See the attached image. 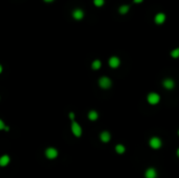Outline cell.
I'll return each instance as SVG.
<instances>
[{
	"mask_svg": "<svg viewBox=\"0 0 179 178\" xmlns=\"http://www.w3.org/2000/svg\"><path fill=\"white\" fill-rule=\"evenodd\" d=\"M149 146L150 148L153 150H159L162 147V141L161 138L158 136H152L149 139Z\"/></svg>",
	"mask_w": 179,
	"mask_h": 178,
	"instance_id": "obj_1",
	"label": "cell"
},
{
	"mask_svg": "<svg viewBox=\"0 0 179 178\" xmlns=\"http://www.w3.org/2000/svg\"><path fill=\"white\" fill-rule=\"evenodd\" d=\"M59 156V151L55 148V147H48L45 150V157L49 159V160H54Z\"/></svg>",
	"mask_w": 179,
	"mask_h": 178,
	"instance_id": "obj_2",
	"label": "cell"
},
{
	"mask_svg": "<svg viewBox=\"0 0 179 178\" xmlns=\"http://www.w3.org/2000/svg\"><path fill=\"white\" fill-rule=\"evenodd\" d=\"M71 132H72V134L75 136V137H81V135H82V133H83L82 127L80 126L79 123H77V122H75V120H72Z\"/></svg>",
	"mask_w": 179,
	"mask_h": 178,
	"instance_id": "obj_3",
	"label": "cell"
},
{
	"mask_svg": "<svg viewBox=\"0 0 179 178\" xmlns=\"http://www.w3.org/2000/svg\"><path fill=\"white\" fill-rule=\"evenodd\" d=\"M148 103L151 104V105H156V104L159 103V101H160V96H159L158 93L156 92H151L148 94Z\"/></svg>",
	"mask_w": 179,
	"mask_h": 178,
	"instance_id": "obj_4",
	"label": "cell"
},
{
	"mask_svg": "<svg viewBox=\"0 0 179 178\" xmlns=\"http://www.w3.org/2000/svg\"><path fill=\"white\" fill-rule=\"evenodd\" d=\"M158 177V172L155 168L150 167L144 171V178H157Z\"/></svg>",
	"mask_w": 179,
	"mask_h": 178,
	"instance_id": "obj_5",
	"label": "cell"
},
{
	"mask_svg": "<svg viewBox=\"0 0 179 178\" xmlns=\"http://www.w3.org/2000/svg\"><path fill=\"white\" fill-rule=\"evenodd\" d=\"M99 86H101L102 88H104V89H107V88L111 87L112 82H111V80L108 78V77H102V78L99 80Z\"/></svg>",
	"mask_w": 179,
	"mask_h": 178,
	"instance_id": "obj_6",
	"label": "cell"
},
{
	"mask_svg": "<svg viewBox=\"0 0 179 178\" xmlns=\"http://www.w3.org/2000/svg\"><path fill=\"white\" fill-rule=\"evenodd\" d=\"M99 139L104 144L109 143L111 141V134H110L109 131H103V132H101V134H99Z\"/></svg>",
	"mask_w": 179,
	"mask_h": 178,
	"instance_id": "obj_7",
	"label": "cell"
},
{
	"mask_svg": "<svg viewBox=\"0 0 179 178\" xmlns=\"http://www.w3.org/2000/svg\"><path fill=\"white\" fill-rule=\"evenodd\" d=\"M11 163V156L8 155V154H4L0 157V167H2V168H5V167H8Z\"/></svg>",
	"mask_w": 179,
	"mask_h": 178,
	"instance_id": "obj_8",
	"label": "cell"
},
{
	"mask_svg": "<svg viewBox=\"0 0 179 178\" xmlns=\"http://www.w3.org/2000/svg\"><path fill=\"white\" fill-rule=\"evenodd\" d=\"M72 16H73V18H75V20H81V19H83V17H84V12H83L81 8H75V10L72 12Z\"/></svg>",
	"mask_w": 179,
	"mask_h": 178,
	"instance_id": "obj_9",
	"label": "cell"
},
{
	"mask_svg": "<svg viewBox=\"0 0 179 178\" xmlns=\"http://www.w3.org/2000/svg\"><path fill=\"white\" fill-rule=\"evenodd\" d=\"M119 64H121V61H119V59L117 58V57H111V58L109 59V65H110V67L117 68L119 66Z\"/></svg>",
	"mask_w": 179,
	"mask_h": 178,
	"instance_id": "obj_10",
	"label": "cell"
},
{
	"mask_svg": "<svg viewBox=\"0 0 179 178\" xmlns=\"http://www.w3.org/2000/svg\"><path fill=\"white\" fill-rule=\"evenodd\" d=\"M174 86H175V83L172 79H166V80L163 81V87L166 88V89H173Z\"/></svg>",
	"mask_w": 179,
	"mask_h": 178,
	"instance_id": "obj_11",
	"label": "cell"
},
{
	"mask_svg": "<svg viewBox=\"0 0 179 178\" xmlns=\"http://www.w3.org/2000/svg\"><path fill=\"white\" fill-rule=\"evenodd\" d=\"M166 21V15L163 13H158L156 16H155V22L157 24H162V23Z\"/></svg>",
	"mask_w": 179,
	"mask_h": 178,
	"instance_id": "obj_12",
	"label": "cell"
},
{
	"mask_svg": "<svg viewBox=\"0 0 179 178\" xmlns=\"http://www.w3.org/2000/svg\"><path fill=\"white\" fill-rule=\"evenodd\" d=\"M115 152L117 154H124L126 152V147H125L123 144H117L115 146Z\"/></svg>",
	"mask_w": 179,
	"mask_h": 178,
	"instance_id": "obj_13",
	"label": "cell"
},
{
	"mask_svg": "<svg viewBox=\"0 0 179 178\" xmlns=\"http://www.w3.org/2000/svg\"><path fill=\"white\" fill-rule=\"evenodd\" d=\"M88 118H89L90 120H92V122H94V120H97V118H99V113H97L95 110L89 111V113H88Z\"/></svg>",
	"mask_w": 179,
	"mask_h": 178,
	"instance_id": "obj_14",
	"label": "cell"
},
{
	"mask_svg": "<svg viewBox=\"0 0 179 178\" xmlns=\"http://www.w3.org/2000/svg\"><path fill=\"white\" fill-rule=\"evenodd\" d=\"M101 66H102V63H101V61L99 60H94L93 62H92V69H94V70H97V69H99L101 68Z\"/></svg>",
	"mask_w": 179,
	"mask_h": 178,
	"instance_id": "obj_15",
	"label": "cell"
},
{
	"mask_svg": "<svg viewBox=\"0 0 179 178\" xmlns=\"http://www.w3.org/2000/svg\"><path fill=\"white\" fill-rule=\"evenodd\" d=\"M129 8H130L129 5H122V6L119 8L118 12L121 13V14H126V13L129 12Z\"/></svg>",
	"mask_w": 179,
	"mask_h": 178,
	"instance_id": "obj_16",
	"label": "cell"
},
{
	"mask_svg": "<svg viewBox=\"0 0 179 178\" xmlns=\"http://www.w3.org/2000/svg\"><path fill=\"white\" fill-rule=\"evenodd\" d=\"M171 56L173 57V58H178L179 57V47L178 48H175V49H173L171 51Z\"/></svg>",
	"mask_w": 179,
	"mask_h": 178,
	"instance_id": "obj_17",
	"label": "cell"
},
{
	"mask_svg": "<svg viewBox=\"0 0 179 178\" xmlns=\"http://www.w3.org/2000/svg\"><path fill=\"white\" fill-rule=\"evenodd\" d=\"M93 3L95 6H102L105 3V0H93Z\"/></svg>",
	"mask_w": 179,
	"mask_h": 178,
	"instance_id": "obj_18",
	"label": "cell"
},
{
	"mask_svg": "<svg viewBox=\"0 0 179 178\" xmlns=\"http://www.w3.org/2000/svg\"><path fill=\"white\" fill-rule=\"evenodd\" d=\"M0 129H1V130H5V131L10 130V128H8V127H6V126L4 125V123H3L2 120H0Z\"/></svg>",
	"mask_w": 179,
	"mask_h": 178,
	"instance_id": "obj_19",
	"label": "cell"
},
{
	"mask_svg": "<svg viewBox=\"0 0 179 178\" xmlns=\"http://www.w3.org/2000/svg\"><path fill=\"white\" fill-rule=\"evenodd\" d=\"M69 117L71 118L72 120H75V113H73V112H70V113H69Z\"/></svg>",
	"mask_w": 179,
	"mask_h": 178,
	"instance_id": "obj_20",
	"label": "cell"
},
{
	"mask_svg": "<svg viewBox=\"0 0 179 178\" xmlns=\"http://www.w3.org/2000/svg\"><path fill=\"white\" fill-rule=\"evenodd\" d=\"M133 1H134L135 3H142L144 0H133Z\"/></svg>",
	"mask_w": 179,
	"mask_h": 178,
	"instance_id": "obj_21",
	"label": "cell"
},
{
	"mask_svg": "<svg viewBox=\"0 0 179 178\" xmlns=\"http://www.w3.org/2000/svg\"><path fill=\"white\" fill-rule=\"evenodd\" d=\"M45 2H47V3H49V2H52V1H54V0H44Z\"/></svg>",
	"mask_w": 179,
	"mask_h": 178,
	"instance_id": "obj_22",
	"label": "cell"
},
{
	"mask_svg": "<svg viewBox=\"0 0 179 178\" xmlns=\"http://www.w3.org/2000/svg\"><path fill=\"white\" fill-rule=\"evenodd\" d=\"M176 155H177V156H178V157H179V148L177 149V151H176Z\"/></svg>",
	"mask_w": 179,
	"mask_h": 178,
	"instance_id": "obj_23",
	"label": "cell"
},
{
	"mask_svg": "<svg viewBox=\"0 0 179 178\" xmlns=\"http://www.w3.org/2000/svg\"><path fill=\"white\" fill-rule=\"evenodd\" d=\"M178 135H179V130H178Z\"/></svg>",
	"mask_w": 179,
	"mask_h": 178,
	"instance_id": "obj_24",
	"label": "cell"
}]
</instances>
